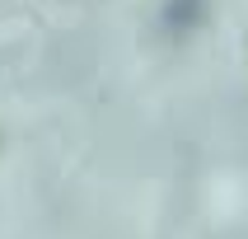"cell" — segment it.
<instances>
[{
    "label": "cell",
    "instance_id": "6da1fadb",
    "mask_svg": "<svg viewBox=\"0 0 248 239\" xmlns=\"http://www.w3.org/2000/svg\"><path fill=\"white\" fill-rule=\"evenodd\" d=\"M159 24H164V33H173V38H187V33L202 24V0H169L164 14H159Z\"/></svg>",
    "mask_w": 248,
    "mask_h": 239
},
{
    "label": "cell",
    "instance_id": "7a4b0ae2",
    "mask_svg": "<svg viewBox=\"0 0 248 239\" xmlns=\"http://www.w3.org/2000/svg\"><path fill=\"white\" fill-rule=\"evenodd\" d=\"M244 66H248V47H244Z\"/></svg>",
    "mask_w": 248,
    "mask_h": 239
}]
</instances>
